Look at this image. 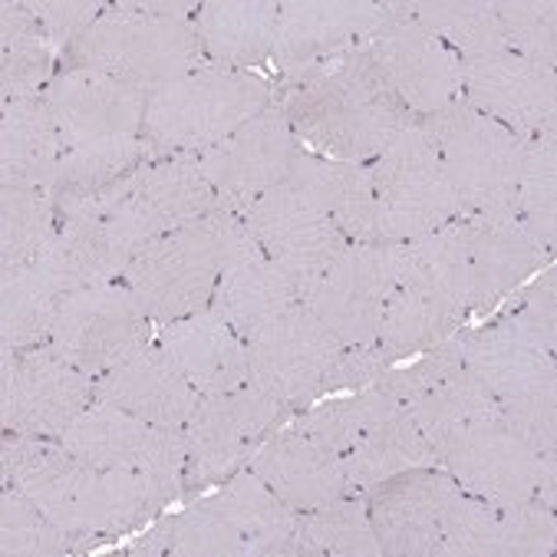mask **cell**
Returning <instances> with one entry per match:
<instances>
[{
  "mask_svg": "<svg viewBox=\"0 0 557 557\" xmlns=\"http://www.w3.org/2000/svg\"><path fill=\"white\" fill-rule=\"evenodd\" d=\"M27 492L60 528L102 541L149 528L172 505L188 502L185 479L102 469L76 459L60 438L4 432L0 438V488Z\"/></svg>",
  "mask_w": 557,
  "mask_h": 557,
  "instance_id": "1",
  "label": "cell"
},
{
  "mask_svg": "<svg viewBox=\"0 0 557 557\" xmlns=\"http://www.w3.org/2000/svg\"><path fill=\"white\" fill-rule=\"evenodd\" d=\"M271 76L274 106L300 146L326 159L373 162L409 123H416L363 44Z\"/></svg>",
  "mask_w": 557,
  "mask_h": 557,
  "instance_id": "2",
  "label": "cell"
},
{
  "mask_svg": "<svg viewBox=\"0 0 557 557\" xmlns=\"http://www.w3.org/2000/svg\"><path fill=\"white\" fill-rule=\"evenodd\" d=\"M274 102V76L205 63L149 92L143 136L165 156H201Z\"/></svg>",
  "mask_w": 557,
  "mask_h": 557,
  "instance_id": "3",
  "label": "cell"
},
{
  "mask_svg": "<svg viewBox=\"0 0 557 557\" xmlns=\"http://www.w3.org/2000/svg\"><path fill=\"white\" fill-rule=\"evenodd\" d=\"M205 63L195 21L149 17L133 8V0H116L106 4L89 34L63 53L60 70H99L156 92Z\"/></svg>",
  "mask_w": 557,
  "mask_h": 557,
  "instance_id": "4",
  "label": "cell"
},
{
  "mask_svg": "<svg viewBox=\"0 0 557 557\" xmlns=\"http://www.w3.org/2000/svg\"><path fill=\"white\" fill-rule=\"evenodd\" d=\"M419 123L438 149L462 211L459 218H518L515 191L524 139L482 116L466 99L449 102Z\"/></svg>",
  "mask_w": 557,
  "mask_h": 557,
  "instance_id": "5",
  "label": "cell"
},
{
  "mask_svg": "<svg viewBox=\"0 0 557 557\" xmlns=\"http://www.w3.org/2000/svg\"><path fill=\"white\" fill-rule=\"evenodd\" d=\"M370 165L373 242H412L456 221L459 201L422 123H409Z\"/></svg>",
  "mask_w": 557,
  "mask_h": 557,
  "instance_id": "6",
  "label": "cell"
},
{
  "mask_svg": "<svg viewBox=\"0 0 557 557\" xmlns=\"http://www.w3.org/2000/svg\"><path fill=\"white\" fill-rule=\"evenodd\" d=\"M221 251H225V208L149 242L126 268L123 284L146 317L162 326L211 304Z\"/></svg>",
  "mask_w": 557,
  "mask_h": 557,
  "instance_id": "7",
  "label": "cell"
},
{
  "mask_svg": "<svg viewBox=\"0 0 557 557\" xmlns=\"http://www.w3.org/2000/svg\"><path fill=\"white\" fill-rule=\"evenodd\" d=\"M290 416L294 412L287 406L264 396L251 383L232 393L201 396L182 425L188 498L211 492L242 472L261 449V442Z\"/></svg>",
  "mask_w": 557,
  "mask_h": 557,
  "instance_id": "8",
  "label": "cell"
},
{
  "mask_svg": "<svg viewBox=\"0 0 557 557\" xmlns=\"http://www.w3.org/2000/svg\"><path fill=\"white\" fill-rule=\"evenodd\" d=\"M403 284V245L350 242L304 294L300 304L341 347L376 344L383 310Z\"/></svg>",
  "mask_w": 557,
  "mask_h": 557,
  "instance_id": "9",
  "label": "cell"
},
{
  "mask_svg": "<svg viewBox=\"0 0 557 557\" xmlns=\"http://www.w3.org/2000/svg\"><path fill=\"white\" fill-rule=\"evenodd\" d=\"M152 341L156 323L146 317L133 290L123 281H113L66 294L44 347L99 380Z\"/></svg>",
  "mask_w": 557,
  "mask_h": 557,
  "instance_id": "10",
  "label": "cell"
},
{
  "mask_svg": "<svg viewBox=\"0 0 557 557\" xmlns=\"http://www.w3.org/2000/svg\"><path fill=\"white\" fill-rule=\"evenodd\" d=\"M245 344L248 383L290 412H300L310 403L323 399L330 367L341 354L333 333L300 300L258 326Z\"/></svg>",
  "mask_w": 557,
  "mask_h": 557,
  "instance_id": "11",
  "label": "cell"
},
{
  "mask_svg": "<svg viewBox=\"0 0 557 557\" xmlns=\"http://www.w3.org/2000/svg\"><path fill=\"white\" fill-rule=\"evenodd\" d=\"M96 403V380L53 350H0V425L40 438H63Z\"/></svg>",
  "mask_w": 557,
  "mask_h": 557,
  "instance_id": "12",
  "label": "cell"
},
{
  "mask_svg": "<svg viewBox=\"0 0 557 557\" xmlns=\"http://www.w3.org/2000/svg\"><path fill=\"white\" fill-rule=\"evenodd\" d=\"M44 102L66 149H106L143 139L149 92L99 70H60Z\"/></svg>",
  "mask_w": 557,
  "mask_h": 557,
  "instance_id": "13",
  "label": "cell"
},
{
  "mask_svg": "<svg viewBox=\"0 0 557 557\" xmlns=\"http://www.w3.org/2000/svg\"><path fill=\"white\" fill-rule=\"evenodd\" d=\"M383 4L386 21L363 47L409 113L422 120L462 99V60L422 24L403 14L396 0H383Z\"/></svg>",
  "mask_w": 557,
  "mask_h": 557,
  "instance_id": "14",
  "label": "cell"
},
{
  "mask_svg": "<svg viewBox=\"0 0 557 557\" xmlns=\"http://www.w3.org/2000/svg\"><path fill=\"white\" fill-rule=\"evenodd\" d=\"M238 214L261 251L297 284V294H304L350 245V238L287 182L255 198Z\"/></svg>",
  "mask_w": 557,
  "mask_h": 557,
  "instance_id": "15",
  "label": "cell"
},
{
  "mask_svg": "<svg viewBox=\"0 0 557 557\" xmlns=\"http://www.w3.org/2000/svg\"><path fill=\"white\" fill-rule=\"evenodd\" d=\"M304 152L284 113L271 102L225 143L198 156V165L221 198V208L245 211L255 198L284 185L294 159Z\"/></svg>",
  "mask_w": 557,
  "mask_h": 557,
  "instance_id": "16",
  "label": "cell"
},
{
  "mask_svg": "<svg viewBox=\"0 0 557 557\" xmlns=\"http://www.w3.org/2000/svg\"><path fill=\"white\" fill-rule=\"evenodd\" d=\"M66 449L92 466L185 479V432L156 425L116 406L92 403L60 438Z\"/></svg>",
  "mask_w": 557,
  "mask_h": 557,
  "instance_id": "17",
  "label": "cell"
},
{
  "mask_svg": "<svg viewBox=\"0 0 557 557\" xmlns=\"http://www.w3.org/2000/svg\"><path fill=\"white\" fill-rule=\"evenodd\" d=\"M459 495L456 479L438 466H419L370 488L363 498L383 557H438L445 515Z\"/></svg>",
  "mask_w": 557,
  "mask_h": 557,
  "instance_id": "18",
  "label": "cell"
},
{
  "mask_svg": "<svg viewBox=\"0 0 557 557\" xmlns=\"http://www.w3.org/2000/svg\"><path fill=\"white\" fill-rule=\"evenodd\" d=\"M462 99L518 139L557 129V73L511 50L466 60Z\"/></svg>",
  "mask_w": 557,
  "mask_h": 557,
  "instance_id": "19",
  "label": "cell"
},
{
  "mask_svg": "<svg viewBox=\"0 0 557 557\" xmlns=\"http://www.w3.org/2000/svg\"><path fill=\"white\" fill-rule=\"evenodd\" d=\"M297 300V284L261 251L242 214L225 208V251H221V274L208 307L248 341L258 326Z\"/></svg>",
  "mask_w": 557,
  "mask_h": 557,
  "instance_id": "20",
  "label": "cell"
},
{
  "mask_svg": "<svg viewBox=\"0 0 557 557\" xmlns=\"http://www.w3.org/2000/svg\"><path fill=\"white\" fill-rule=\"evenodd\" d=\"M435 466L449 472L462 492L495 508L537 498L541 456L518 442L498 419L459 432Z\"/></svg>",
  "mask_w": 557,
  "mask_h": 557,
  "instance_id": "21",
  "label": "cell"
},
{
  "mask_svg": "<svg viewBox=\"0 0 557 557\" xmlns=\"http://www.w3.org/2000/svg\"><path fill=\"white\" fill-rule=\"evenodd\" d=\"M383 21V0H281L271 73H290L360 47Z\"/></svg>",
  "mask_w": 557,
  "mask_h": 557,
  "instance_id": "22",
  "label": "cell"
},
{
  "mask_svg": "<svg viewBox=\"0 0 557 557\" xmlns=\"http://www.w3.org/2000/svg\"><path fill=\"white\" fill-rule=\"evenodd\" d=\"M469 274H472V320L488 317L521 284L554 264L547 251L518 218H462Z\"/></svg>",
  "mask_w": 557,
  "mask_h": 557,
  "instance_id": "23",
  "label": "cell"
},
{
  "mask_svg": "<svg viewBox=\"0 0 557 557\" xmlns=\"http://www.w3.org/2000/svg\"><path fill=\"white\" fill-rule=\"evenodd\" d=\"M156 344L201 396L248 386V344L211 307L156 326Z\"/></svg>",
  "mask_w": 557,
  "mask_h": 557,
  "instance_id": "24",
  "label": "cell"
},
{
  "mask_svg": "<svg viewBox=\"0 0 557 557\" xmlns=\"http://www.w3.org/2000/svg\"><path fill=\"white\" fill-rule=\"evenodd\" d=\"M248 469L258 472L261 482L277 498H284L297 515L320 508L333 498L354 495L341 456L330 453L317 438L304 435L300 429H294L290 422H284L261 442V449L255 453Z\"/></svg>",
  "mask_w": 557,
  "mask_h": 557,
  "instance_id": "25",
  "label": "cell"
},
{
  "mask_svg": "<svg viewBox=\"0 0 557 557\" xmlns=\"http://www.w3.org/2000/svg\"><path fill=\"white\" fill-rule=\"evenodd\" d=\"M466 370L495 396L511 399L544 386H557L554 350L515 323L505 310L488 323L466 330Z\"/></svg>",
  "mask_w": 557,
  "mask_h": 557,
  "instance_id": "26",
  "label": "cell"
},
{
  "mask_svg": "<svg viewBox=\"0 0 557 557\" xmlns=\"http://www.w3.org/2000/svg\"><path fill=\"white\" fill-rule=\"evenodd\" d=\"M198 399L201 393L175 370L156 341L96 380V403L116 406L169 429H182Z\"/></svg>",
  "mask_w": 557,
  "mask_h": 557,
  "instance_id": "27",
  "label": "cell"
},
{
  "mask_svg": "<svg viewBox=\"0 0 557 557\" xmlns=\"http://www.w3.org/2000/svg\"><path fill=\"white\" fill-rule=\"evenodd\" d=\"M123 195L165 235L221 211V198L205 178L198 156H156L120 182Z\"/></svg>",
  "mask_w": 557,
  "mask_h": 557,
  "instance_id": "28",
  "label": "cell"
},
{
  "mask_svg": "<svg viewBox=\"0 0 557 557\" xmlns=\"http://www.w3.org/2000/svg\"><path fill=\"white\" fill-rule=\"evenodd\" d=\"M277 21L281 0H201L195 30L208 63L271 73Z\"/></svg>",
  "mask_w": 557,
  "mask_h": 557,
  "instance_id": "29",
  "label": "cell"
},
{
  "mask_svg": "<svg viewBox=\"0 0 557 557\" xmlns=\"http://www.w3.org/2000/svg\"><path fill=\"white\" fill-rule=\"evenodd\" d=\"M201 498L248 541L251 557H304L297 541V511L248 466Z\"/></svg>",
  "mask_w": 557,
  "mask_h": 557,
  "instance_id": "30",
  "label": "cell"
},
{
  "mask_svg": "<svg viewBox=\"0 0 557 557\" xmlns=\"http://www.w3.org/2000/svg\"><path fill=\"white\" fill-rule=\"evenodd\" d=\"M287 185L320 208L350 242H373V185L367 162H341L317 152H300Z\"/></svg>",
  "mask_w": 557,
  "mask_h": 557,
  "instance_id": "31",
  "label": "cell"
},
{
  "mask_svg": "<svg viewBox=\"0 0 557 557\" xmlns=\"http://www.w3.org/2000/svg\"><path fill=\"white\" fill-rule=\"evenodd\" d=\"M66 143L40 99L0 106V185L53 191Z\"/></svg>",
  "mask_w": 557,
  "mask_h": 557,
  "instance_id": "32",
  "label": "cell"
},
{
  "mask_svg": "<svg viewBox=\"0 0 557 557\" xmlns=\"http://www.w3.org/2000/svg\"><path fill=\"white\" fill-rule=\"evenodd\" d=\"M403 284L472 320V274L462 218L422 238L403 242Z\"/></svg>",
  "mask_w": 557,
  "mask_h": 557,
  "instance_id": "33",
  "label": "cell"
},
{
  "mask_svg": "<svg viewBox=\"0 0 557 557\" xmlns=\"http://www.w3.org/2000/svg\"><path fill=\"white\" fill-rule=\"evenodd\" d=\"M133 557H251L248 541L205 498L159 515L146 534L126 547Z\"/></svg>",
  "mask_w": 557,
  "mask_h": 557,
  "instance_id": "34",
  "label": "cell"
},
{
  "mask_svg": "<svg viewBox=\"0 0 557 557\" xmlns=\"http://www.w3.org/2000/svg\"><path fill=\"white\" fill-rule=\"evenodd\" d=\"M344 475L354 495H367L370 488L383 485L386 479L419 469V466H435V456L429 449L425 435L412 422L409 409L399 406L389 412L383 422H376L350 453L341 456Z\"/></svg>",
  "mask_w": 557,
  "mask_h": 557,
  "instance_id": "35",
  "label": "cell"
},
{
  "mask_svg": "<svg viewBox=\"0 0 557 557\" xmlns=\"http://www.w3.org/2000/svg\"><path fill=\"white\" fill-rule=\"evenodd\" d=\"M396 4L462 63L508 50L495 0H396Z\"/></svg>",
  "mask_w": 557,
  "mask_h": 557,
  "instance_id": "36",
  "label": "cell"
},
{
  "mask_svg": "<svg viewBox=\"0 0 557 557\" xmlns=\"http://www.w3.org/2000/svg\"><path fill=\"white\" fill-rule=\"evenodd\" d=\"M472 320L459 317L456 310L442 307L438 300H432L429 294L399 284L383 310V323L376 333V347L383 350V357L389 363H403L412 360L422 350H432L435 344H442L445 337H453L462 326H469Z\"/></svg>",
  "mask_w": 557,
  "mask_h": 557,
  "instance_id": "37",
  "label": "cell"
},
{
  "mask_svg": "<svg viewBox=\"0 0 557 557\" xmlns=\"http://www.w3.org/2000/svg\"><path fill=\"white\" fill-rule=\"evenodd\" d=\"M60 300L34 264H0V350L44 347Z\"/></svg>",
  "mask_w": 557,
  "mask_h": 557,
  "instance_id": "38",
  "label": "cell"
},
{
  "mask_svg": "<svg viewBox=\"0 0 557 557\" xmlns=\"http://www.w3.org/2000/svg\"><path fill=\"white\" fill-rule=\"evenodd\" d=\"M406 409H409L412 422L419 425V432L425 435L435 462L445 445H449L459 432H466L479 422L498 419V399L466 367L456 376L438 383L435 389H429L425 396L406 403Z\"/></svg>",
  "mask_w": 557,
  "mask_h": 557,
  "instance_id": "39",
  "label": "cell"
},
{
  "mask_svg": "<svg viewBox=\"0 0 557 557\" xmlns=\"http://www.w3.org/2000/svg\"><path fill=\"white\" fill-rule=\"evenodd\" d=\"M403 403H396L389 393H383L376 383L354 389V393H333L323 396L317 403H310L307 409L294 412L287 422L294 429H300L304 435L317 438L320 445H326L330 453H350L354 445L376 425L383 422L389 412H396Z\"/></svg>",
  "mask_w": 557,
  "mask_h": 557,
  "instance_id": "40",
  "label": "cell"
},
{
  "mask_svg": "<svg viewBox=\"0 0 557 557\" xmlns=\"http://www.w3.org/2000/svg\"><path fill=\"white\" fill-rule=\"evenodd\" d=\"M297 541L304 557H383L363 495H344L300 511Z\"/></svg>",
  "mask_w": 557,
  "mask_h": 557,
  "instance_id": "41",
  "label": "cell"
},
{
  "mask_svg": "<svg viewBox=\"0 0 557 557\" xmlns=\"http://www.w3.org/2000/svg\"><path fill=\"white\" fill-rule=\"evenodd\" d=\"M92 550V541L60 528L27 492L0 488V554L4 557H70Z\"/></svg>",
  "mask_w": 557,
  "mask_h": 557,
  "instance_id": "42",
  "label": "cell"
},
{
  "mask_svg": "<svg viewBox=\"0 0 557 557\" xmlns=\"http://www.w3.org/2000/svg\"><path fill=\"white\" fill-rule=\"evenodd\" d=\"M515 214L547 251H554V242H557V129H544L524 139Z\"/></svg>",
  "mask_w": 557,
  "mask_h": 557,
  "instance_id": "43",
  "label": "cell"
},
{
  "mask_svg": "<svg viewBox=\"0 0 557 557\" xmlns=\"http://www.w3.org/2000/svg\"><path fill=\"white\" fill-rule=\"evenodd\" d=\"M57 221L50 191L0 185V264H34L57 235Z\"/></svg>",
  "mask_w": 557,
  "mask_h": 557,
  "instance_id": "44",
  "label": "cell"
},
{
  "mask_svg": "<svg viewBox=\"0 0 557 557\" xmlns=\"http://www.w3.org/2000/svg\"><path fill=\"white\" fill-rule=\"evenodd\" d=\"M165 156L159 152L146 136L139 143H126V146H106V149H66L57 185L50 191L53 201H70V198H86V195H99L109 185L123 182L126 175H133L139 165H146L149 159Z\"/></svg>",
  "mask_w": 557,
  "mask_h": 557,
  "instance_id": "45",
  "label": "cell"
},
{
  "mask_svg": "<svg viewBox=\"0 0 557 557\" xmlns=\"http://www.w3.org/2000/svg\"><path fill=\"white\" fill-rule=\"evenodd\" d=\"M63 66V53L44 30L0 40V106L40 99Z\"/></svg>",
  "mask_w": 557,
  "mask_h": 557,
  "instance_id": "46",
  "label": "cell"
},
{
  "mask_svg": "<svg viewBox=\"0 0 557 557\" xmlns=\"http://www.w3.org/2000/svg\"><path fill=\"white\" fill-rule=\"evenodd\" d=\"M495 14L511 53L557 70V4L554 0H495Z\"/></svg>",
  "mask_w": 557,
  "mask_h": 557,
  "instance_id": "47",
  "label": "cell"
},
{
  "mask_svg": "<svg viewBox=\"0 0 557 557\" xmlns=\"http://www.w3.org/2000/svg\"><path fill=\"white\" fill-rule=\"evenodd\" d=\"M466 330L462 326L453 337H445L442 344H435L432 350L416 354L412 360L393 363L383 376H380V389L389 393L396 403H412L419 396H425L429 389H435L438 383H445L449 376H456L466 367Z\"/></svg>",
  "mask_w": 557,
  "mask_h": 557,
  "instance_id": "48",
  "label": "cell"
},
{
  "mask_svg": "<svg viewBox=\"0 0 557 557\" xmlns=\"http://www.w3.org/2000/svg\"><path fill=\"white\" fill-rule=\"evenodd\" d=\"M438 557H502L498 508L462 492L445 515Z\"/></svg>",
  "mask_w": 557,
  "mask_h": 557,
  "instance_id": "49",
  "label": "cell"
},
{
  "mask_svg": "<svg viewBox=\"0 0 557 557\" xmlns=\"http://www.w3.org/2000/svg\"><path fill=\"white\" fill-rule=\"evenodd\" d=\"M502 557H550L557 547V515L550 505L528 498L498 505Z\"/></svg>",
  "mask_w": 557,
  "mask_h": 557,
  "instance_id": "50",
  "label": "cell"
},
{
  "mask_svg": "<svg viewBox=\"0 0 557 557\" xmlns=\"http://www.w3.org/2000/svg\"><path fill=\"white\" fill-rule=\"evenodd\" d=\"M498 422L531 453H557V386L498 399Z\"/></svg>",
  "mask_w": 557,
  "mask_h": 557,
  "instance_id": "51",
  "label": "cell"
},
{
  "mask_svg": "<svg viewBox=\"0 0 557 557\" xmlns=\"http://www.w3.org/2000/svg\"><path fill=\"white\" fill-rule=\"evenodd\" d=\"M511 307L505 310L515 323H521L531 337H537L547 350L557 347V274L554 264L541 271L534 281L521 284L511 297Z\"/></svg>",
  "mask_w": 557,
  "mask_h": 557,
  "instance_id": "52",
  "label": "cell"
},
{
  "mask_svg": "<svg viewBox=\"0 0 557 557\" xmlns=\"http://www.w3.org/2000/svg\"><path fill=\"white\" fill-rule=\"evenodd\" d=\"M27 4H30L44 37L60 53L76 47L106 11V4H99V0H27Z\"/></svg>",
  "mask_w": 557,
  "mask_h": 557,
  "instance_id": "53",
  "label": "cell"
},
{
  "mask_svg": "<svg viewBox=\"0 0 557 557\" xmlns=\"http://www.w3.org/2000/svg\"><path fill=\"white\" fill-rule=\"evenodd\" d=\"M389 367H393V363L383 357V350H380L376 344H367V347H341L337 360H333V367H330L323 396H333V393H354V389L373 386V383H380V376H383Z\"/></svg>",
  "mask_w": 557,
  "mask_h": 557,
  "instance_id": "54",
  "label": "cell"
}]
</instances>
